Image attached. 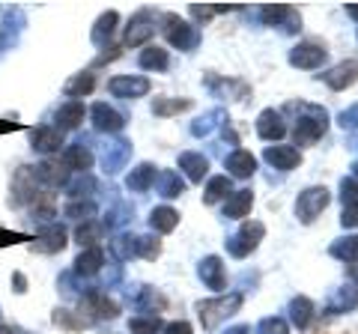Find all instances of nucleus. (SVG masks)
I'll return each mask as SVG.
<instances>
[{
  "mask_svg": "<svg viewBox=\"0 0 358 334\" xmlns=\"http://www.w3.org/2000/svg\"><path fill=\"white\" fill-rule=\"evenodd\" d=\"M305 110V117L296 119V129H293V138H296V147H310L317 143L329 129V114L317 105H299Z\"/></svg>",
  "mask_w": 358,
  "mask_h": 334,
  "instance_id": "obj_1",
  "label": "nucleus"
},
{
  "mask_svg": "<svg viewBox=\"0 0 358 334\" xmlns=\"http://www.w3.org/2000/svg\"><path fill=\"white\" fill-rule=\"evenodd\" d=\"M162 30H164V36L167 42H171L173 48L179 51H194L200 45V30L192 24V21H185V18H179L176 13H167L162 15Z\"/></svg>",
  "mask_w": 358,
  "mask_h": 334,
  "instance_id": "obj_2",
  "label": "nucleus"
},
{
  "mask_svg": "<svg viewBox=\"0 0 358 334\" xmlns=\"http://www.w3.org/2000/svg\"><path fill=\"white\" fill-rule=\"evenodd\" d=\"M242 307V293H230V296H218V298H206V302H197V314L203 328H215L218 322H224L227 317H233Z\"/></svg>",
  "mask_w": 358,
  "mask_h": 334,
  "instance_id": "obj_3",
  "label": "nucleus"
},
{
  "mask_svg": "<svg viewBox=\"0 0 358 334\" xmlns=\"http://www.w3.org/2000/svg\"><path fill=\"white\" fill-rule=\"evenodd\" d=\"M329 203H331L329 188L326 185H310L296 197V218L301 221V224H313V221L329 209Z\"/></svg>",
  "mask_w": 358,
  "mask_h": 334,
  "instance_id": "obj_4",
  "label": "nucleus"
},
{
  "mask_svg": "<svg viewBox=\"0 0 358 334\" xmlns=\"http://www.w3.org/2000/svg\"><path fill=\"white\" fill-rule=\"evenodd\" d=\"M266 236V227L260 224V221H245V224L239 227V233H233V236L224 242L227 245V254L230 257H236V260H242V257H248V254L260 245V239Z\"/></svg>",
  "mask_w": 358,
  "mask_h": 334,
  "instance_id": "obj_5",
  "label": "nucleus"
},
{
  "mask_svg": "<svg viewBox=\"0 0 358 334\" xmlns=\"http://www.w3.org/2000/svg\"><path fill=\"white\" fill-rule=\"evenodd\" d=\"M326 60H329V51L320 42H299L289 51V66H296V69H320Z\"/></svg>",
  "mask_w": 358,
  "mask_h": 334,
  "instance_id": "obj_6",
  "label": "nucleus"
},
{
  "mask_svg": "<svg viewBox=\"0 0 358 334\" xmlns=\"http://www.w3.org/2000/svg\"><path fill=\"white\" fill-rule=\"evenodd\" d=\"M260 18H263V24L281 27L284 33H299V30H301L299 13H296L293 6H287V3H272V6H266L263 13H260Z\"/></svg>",
  "mask_w": 358,
  "mask_h": 334,
  "instance_id": "obj_7",
  "label": "nucleus"
},
{
  "mask_svg": "<svg viewBox=\"0 0 358 334\" xmlns=\"http://www.w3.org/2000/svg\"><path fill=\"white\" fill-rule=\"evenodd\" d=\"M108 90L117 99H141L150 93V78L143 75H117L108 81Z\"/></svg>",
  "mask_w": 358,
  "mask_h": 334,
  "instance_id": "obj_8",
  "label": "nucleus"
},
{
  "mask_svg": "<svg viewBox=\"0 0 358 334\" xmlns=\"http://www.w3.org/2000/svg\"><path fill=\"white\" fill-rule=\"evenodd\" d=\"M197 275H200V281H203L209 289H215V293H221V289L227 286V266H224V260L215 257V254H209V257L200 260Z\"/></svg>",
  "mask_w": 358,
  "mask_h": 334,
  "instance_id": "obj_9",
  "label": "nucleus"
},
{
  "mask_svg": "<svg viewBox=\"0 0 358 334\" xmlns=\"http://www.w3.org/2000/svg\"><path fill=\"white\" fill-rule=\"evenodd\" d=\"M155 33V15L150 9H141L138 15H131L129 27H126V45H143V42H150Z\"/></svg>",
  "mask_w": 358,
  "mask_h": 334,
  "instance_id": "obj_10",
  "label": "nucleus"
},
{
  "mask_svg": "<svg viewBox=\"0 0 358 334\" xmlns=\"http://www.w3.org/2000/svg\"><path fill=\"white\" fill-rule=\"evenodd\" d=\"M257 135L263 140H281L287 135V122H284V114L275 108H266L260 110V117H257Z\"/></svg>",
  "mask_w": 358,
  "mask_h": 334,
  "instance_id": "obj_11",
  "label": "nucleus"
},
{
  "mask_svg": "<svg viewBox=\"0 0 358 334\" xmlns=\"http://www.w3.org/2000/svg\"><path fill=\"white\" fill-rule=\"evenodd\" d=\"M90 119H93L96 131H108V135H117V131L126 129V117H122L120 110H114L110 105H105V102L93 105V110H90Z\"/></svg>",
  "mask_w": 358,
  "mask_h": 334,
  "instance_id": "obj_12",
  "label": "nucleus"
},
{
  "mask_svg": "<svg viewBox=\"0 0 358 334\" xmlns=\"http://www.w3.org/2000/svg\"><path fill=\"white\" fill-rule=\"evenodd\" d=\"M263 159H266V164H272L275 170H296L301 161V152L296 147H287V143H275V147H266Z\"/></svg>",
  "mask_w": 358,
  "mask_h": 334,
  "instance_id": "obj_13",
  "label": "nucleus"
},
{
  "mask_svg": "<svg viewBox=\"0 0 358 334\" xmlns=\"http://www.w3.org/2000/svg\"><path fill=\"white\" fill-rule=\"evenodd\" d=\"M320 78L331 87V90H346V87H352L358 81V63L355 60H343L338 66H331L329 72H322Z\"/></svg>",
  "mask_w": 358,
  "mask_h": 334,
  "instance_id": "obj_14",
  "label": "nucleus"
},
{
  "mask_svg": "<svg viewBox=\"0 0 358 334\" xmlns=\"http://www.w3.org/2000/svg\"><path fill=\"white\" fill-rule=\"evenodd\" d=\"M81 307H87L90 314L99 317V319H114L120 314V307H117L114 298H108L105 293H99V289H87Z\"/></svg>",
  "mask_w": 358,
  "mask_h": 334,
  "instance_id": "obj_15",
  "label": "nucleus"
},
{
  "mask_svg": "<svg viewBox=\"0 0 358 334\" xmlns=\"http://www.w3.org/2000/svg\"><path fill=\"white\" fill-rule=\"evenodd\" d=\"M224 167H227V176H236V180H248V176L257 173V159L248 150H233L227 159H224Z\"/></svg>",
  "mask_w": 358,
  "mask_h": 334,
  "instance_id": "obj_16",
  "label": "nucleus"
},
{
  "mask_svg": "<svg viewBox=\"0 0 358 334\" xmlns=\"http://www.w3.org/2000/svg\"><path fill=\"white\" fill-rule=\"evenodd\" d=\"M254 206V191L251 188H239V191H233L227 200H224V218L227 221H242L245 215L251 212Z\"/></svg>",
  "mask_w": 358,
  "mask_h": 334,
  "instance_id": "obj_17",
  "label": "nucleus"
},
{
  "mask_svg": "<svg viewBox=\"0 0 358 334\" xmlns=\"http://www.w3.org/2000/svg\"><path fill=\"white\" fill-rule=\"evenodd\" d=\"M33 180L39 185H48V188H66L69 182V170L60 167L57 161H42L39 167H33Z\"/></svg>",
  "mask_w": 358,
  "mask_h": 334,
  "instance_id": "obj_18",
  "label": "nucleus"
},
{
  "mask_svg": "<svg viewBox=\"0 0 358 334\" xmlns=\"http://www.w3.org/2000/svg\"><path fill=\"white\" fill-rule=\"evenodd\" d=\"M63 248H66V230L60 224H48L36 236V242H33V251L39 254H57Z\"/></svg>",
  "mask_w": 358,
  "mask_h": 334,
  "instance_id": "obj_19",
  "label": "nucleus"
},
{
  "mask_svg": "<svg viewBox=\"0 0 358 334\" xmlns=\"http://www.w3.org/2000/svg\"><path fill=\"white\" fill-rule=\"evenodd\" d=\"M179 170H185L192 182H203V176L209 173V159L203 152H179Z\"/></svg>",
  "mask_w": 358,
  "mask_h": 334,
  "instance_id": "obj_20",
  "label": "nucleus"
},
{
  "mask_svg": "<svg viewBox=\"0 0 358 334\" xmlns=\"http://www.w3.org/2000/svg\"><path fill=\"white\" fill-rule=\"evenodd\" d=\"M102 266H105V251L93 245V248H84L81 254H78V260H75V275H84V277L99 275V272H102Z\"/></svg>",
  "mask_w": 358,
  "mask_h": 334,
  "instance_id": "obj_21",
  "label": "nucleus"
},
{
  "mask_svg": "<svg viewBox=\"0 0 358 334\" xmlns=\"http://www.w3.org/2000/svg\"><path fill=\"white\" fill-rule=\"evenodd\" d=\"M63 167H69L75 173H87L90 167H93V152L84 143H72V147H66L63 152Z\"/></svg>",
  "mask_w": 358,
  "mask_h": 334,
  "instance_id": "obj_22",
  "label": "nucleus"
},
{
  "mask_svg": "<svg viewBox=\"0 0 358 334\" xmlns=\"http://www.w3.org/2000/svg\"><path fill=\"white\" fill-rule=\"evenodd\" d=\"M30 140H33V150L48 155V152H57V150L63 147V131L51 129V126H39V129L30 135Z\"/></svg>",
  "mask_w": 358,
  "mask_h": 334,
  "instance_id": "obj_23",
  "label": "nucleus"
},
{
  "mask_svg": "<svg viewBox=\"0 0 358 334\" xmlns=\"http://www.w3.org/2000/svg\"><path fill=\"white\" fill-rule=\"evenodd\" d=\"M117 24H120V15L114 13V9H108V13H102V15H99V21H96L93 33H90V39H93V45L105 48L108 42H110V36H114Z\"/></svg>",
  "mask_w": 358,
  "mask_h": 334,
  "instance_id": "obj_24",
  "label": "nucleus"
},
{
  "mask_svg": "<svg viewBox=\"0 0 358 334\" xmlns=\"http://www.w3.org/2000/svg\"><path fill=\"white\" fill-rule=\"evenodd\" d=\"M54 119H57V131H63V129H78V126L84 122V105L75 102V99H69V102H63V105L57 108Z\"/></svg>",
  "mask_w": 358,
  "mask_h": 334,
  "instance_id": "obj_25",
  "label": "nucleus"
},
{
  "mask_svg": "<svg viewBox=\"0 0 358 334\" xmlns=\"http://www.w3.org/2000/svg\"><path fill=\"white\" fill-rule=\"evenodd\" d=\"M155 191H159L162 197H167V200L179 197L185 191V180L176 170H159L155 173Z\"/></svg>",
  "mask_w": 358,
  "mask_h": 334,
  "instance_id": "obj_26",
  "label": "nucleus"
},
{
  "mask_svg": "<svg viewBox=\"0 0 358 334\" xmlns=\"http://www.w3.org/2000/svg\"><path fill=\"white\" fill-rule=\"evenodd\" d=\"M227 119V110L224 108H212V110H206L203 117H197L194 122H192V135L194 138H206V135H212L221 122Z\"/></svg>",
  "mask_w": 358,
  "mask_h": 334,
  "instance_id": "obj_27",
  "label": "nucleus"
},
{
  "mask_svg": "<svg viewBox=\"0 0 358 334\" xmlns=\"http://www.w3.org/2000/svg\"><path fill=\"white\" fill-rule=\"evenodd\" d=\"M129 155H131V143H129V140H117V143H110V147L105 150V159H102L105 170H108V173L122 170V164L129 161Z\"/></svg>",
  "mask_w": 358,
  "mask_h": 334,
  "instance_id": "obj_28",
  "label": "nucleus"
},
{
  "mask_svg": "<svg viewBox=\"0 0 358 334\" xmlns=\"http://www.w3.org/2000/svg\"><path fill=\"white\" fill-rule=\"evenodd\" d=\"M155 173H159V167L150 164V161H141V164L129 173L126 185L131 188V191H147L150 185H155Z\"/></svg>",
  "mask_w": 358,
  "mask_h": 334,
  "instance_id": "obj_29",
  "label": "nucleus"
},
{
  "mask_svg": "<svg viewBox=\"0 0 358 334\" xmlns=\"http://www.w3.org/2000/svg\"><path fill=\"white\" fill-rule=\"evenodd\" d=\"M138 63H141V69H150V72H164L167 66H171V54H167L164 48H159V45H147V48L141 51Z\"/></svg>",
  "mask_w": 358,
  "mask_h": 334,
  "instance_id": "obj_30",
  "label": "nucleus"
},
{
  "mask_svg": "<svg viewBox=\"0 0 358 334\" xmlns=\"http://www.w3.org/2000/svg\"><path fill=\"white\" fill-rule=\"evenodd\" d=\"M96 90V75L93 72H81V75H75V78H69L66 81V87H63V93L69 96V99H84V96H90Z\"/></svg>",
  "mask_w": 358,
  "mask_h": 334,
  "instance_id": "obj_31",
  "label": "nucleus"
},
{
  "mask_svg": "<svg viewBox=\"0 0 358 334\" xmlns=\"http://www.w3.org/2000/svg\"><path fill=\"white\" fill-rule=\"evenodd\" d=\"M176 224H179V212L173 206H155L150 212V227L155 233H171L176 230Z\"/></svg>",
  "mask_w": 358,
  "mask_h": 334,
  "instance_id": "obj_32",
  "label": "nucleus"
},
{
  "mask_svg": "<svg viewBox=\"0 0 358 334\" xmlns=\"http://www.w3.org/2000/svg\"><path fill=\"white\" fill-rule=\"evenodd\" d=\"M233 194V182L230 176H212L206 182V191H203V203L212 206V203H221V200H227Z\"/></svg>",
  "mask_w": 358,
  "mask_h": 334,
  "instance_id": "obj_33",
  "label": "nucleus"
},
{
  "mask_svg": "<svg viewBox=\"0 0 358 334\" xmlns=\"http://www.w3.org/2000/svg\"><path fill=\"white\" fill-rule=\"evenodd\" d=\"M289 319H293L296 328H308L310 319H313V302L308 296H296L289 302Z\"/></svg>",
  "mask_w": 358,
  "mask_h": 334,
  "instance_id": "obj_34",
  "label": "nucleus"
},
{
  "mask_svg": "<svg viewBox=\"0 0 358 334\" xmlns=\"http://www.w3.org/2000/svg\"><path fill=\"white\" fill-rule=\"evenodd\" d=\"M358 307V286H341L334 298L329 302V314H346V310H355Z\"/></svg>",
  "mask_w": 358,
  "mask_h": 334,
  "instance_id": "obj_35",
  "label": "nucleus"
},
{
  "mask_svg": "<svg viewBox=\"0 0 358 334\" xmlns=\"http://www.w3.org/2000/svg\"><path fill=\"white\" fill-rule=\"evenodd\" d=\"M329 254L334 260H343V263H358V236H343V239H334Z\"/></svg>",
  "mask_w": 358,
  "mask_h": 334,
  "instance_id": "obj_36",
  "label": "nucleus"
},
{
  "mask_svg": "<svg viewBox=\"0 0 358 334\" xmlns=\"http://www.w3.org/2000/svg\"><path fill=\"white\" fill-rule=\"evenodd\" d=\"M110 254H114L117 260L138 257V236H134V233H120V236L110 242Z\"/></svg>",
  "mask_w": 358,
  "mask_h": 334,
  "instance_id": "obj_37",
  "label": "nucleus"
},
{
  "mask_svg": "<svg viewBox=\"0 0 358 334\" xmlns=\"http://www.w3.org/2000/svg\"><path fill=\"white\" fill-rule=\"evenodd\" d=\"M96 191V180L90 173H75V180L66 182V194H69L72 200H84Z\"/></svg>",
  "mask_w": 358,
  "mask_h": 334,
  "instance_id": "obj_38",
  "label": "nucleus"
},
{
  "mask_svg": "<svg viewBox=\"0 0 358 334\" xmlns=\"http://www.w3.org/2000/svg\"><path fill=\"white\" fill-rule=\"evenodd\" d=\"M192 108V99H155L152 102V114L155 117H173V114H182V110Z\"/></svg>",
  "mask_w": 358,
  "mask_h": 334,
  "instance_id": "obj_39",
  "label": "nucleus"
},
{
  "mask_svg": "<svg viewBox=\"0 0 358 334\" xmlns=\"http://www.w3.org/2000/svg\"><path fill=\"white\" fill-rule=\"evenodd\" d=\"M63 215L66 218H72V221H93V215H96V203L93 200H72V203H66L63 206Z\"/></svg>",
  "mask_w": 358,
  "mask_h": 334,
  "instance_id": "obj_40",
  "label": "nucleus"
},
{
  "mask_svg": "<svg viewBox=\"0 0 358 334\" xmlns=\"http://www.w3.org/2000/svg\"><path fill=\"white\" fill-rule=\"evenodd\" d=\"M129 328H131L134 334H155V331L162 328V319H159V314H147V317H131Z\"/></svg>",
  "mask_w": 358,
  "mask_h": 334,
  "instance_id": "obj_41",
  "label": "nucleus"
},
{
  "mask_svg": "<svg viewBox=\"0 0 358 334\" xmlns=\"http://www.w3.org/2000/svg\"><path fill=\"white\" fill-rule=\"evenodd\" d=\"M138 254L143 260H155L162 254V242L159 236H138Z\"/></svg>",
  "mask_w": 358,
  "mask_h": 334,
  "instance_id": "obj_42",
  "label": "nucleus"
},
{
  "mask_svg": "<svg viewBox=\"0 0 358 334\" xmlns=\"http://www.w3.org/2000/svg\"><path fill=\"white\" fill-rule=\"evenodd\" d=\"M341 200H343V206H358V180L343 176L341 180Z\"/></svg>",
  "mask_w": 358,
  "mask_h": 334,
  "instance_id": "obj_43",
  "label": "nucleus"
},
{
  "mask_svg": "<svg viewBox=\"0 0 358 334\" xmlns=\"http://www.w3.org/2000/svg\"><path fill=\"white\" fill-rule=\"evenodd\" d=\"M257 334H289V326L281 317H266L260 326H257Z\"/></svg>",
  "mask_w": 358,
  "mask_h": 334,
  "instance_id": "obj_44",
  "label": "nucleus"
},
{
  "mask_svg": "<svg viewBox=\"0 0 358 334\" xmlns=\"http://www.w3.org/2000/svg\"><path fill=\"white\" fill-rule=\"evenodd\" d=\"M54 326H60V328H72V331H78V328H84L87 322H81V319H75V314L72 310H63V307H57L54 310Z\"/></svg>",
  "mask_w": 358,
  "mask_h": 334,
  "instance_id": "obj_45",
  "label": "nucleus"
},
{
  "mask_svg": "<svg viewBox=\"0 0 358 334\" xmlns=\"http://www.w3.org/2000/svg\"><path fill=\"white\" fill-rule=\"evenodd\" d=\"M75 239L81 242V245H87V248H93V242L99 239V224H93V221H87V224H81L75 230Z\"/></svg>",
  "mask_w": 358,
  "mask_h": 334,
  "instance_id": "obj_46",
  "label": "nucleus"
},
{
  "mask_svg": "<svg viewBox=\"0 0 358 334\" xmlns=\"http://www.w3.org/2000/svg\"><path fill=\"white\" fill-rule=\"evenodd\" d=\"M338 122L343 129H358V105H352V108H346V110H341V117H338Z\"/></svg>",
  "mask_w": 358,
  "mask_h": 334,
  "instance_id": "obj_47",
  "label": "nucleus"
},
{
  "mask_svg": "<svg viewBox=\"0 0 358 334\" xmlns=\"http://www.w3.org/2000/svg\"><path fill=\"white\" fill-rule=\"evenodd\" d=\"M341 224H343L346 230H352V227H358V206H343Z\"/></svg>",
  "mask_w": 358,
  "mask_h": 334,
  "instance_id": "obj_48",
  "label": "nucleus"
},
{
  "mask_svg": "<svg viewBox=\"0 0 358 334\" xmlns=\"http://www.w3.org/2000/svg\"><path fill=\"white\" fill-rule=\"evenodd\" d=\"M164 334H192V326L188 322H171V326H164Z\"/></svg>",
  "mask_w": 358,
  "mask_h": 334,
  "instance_id": "obj_49",
  "label": "nucleus"
},
{
  "mask_svg": "<svg viewBox=\"0 0 358 334\" xmlns=\"http://www.w3.org/2000/svg\"><path fill=\"white\" fill-rule=\"evenodd\" d=\"M13 284H15V293H27V277L21 275V272L13 275Z\"/></svg>",
  "mask_w": 358,
  "mask_h": 334,
  "instance_id": "obj_50",
  "label": "nucleus"
},
{
  "mask_svg": "<svg viewBox=\"0 0 358 334\" xmlns=\"http://www.w3.org/2000/svg\"><path fill=\"white\" fill-rule=\"evenodd\" d=\"M51 221L54 218V209H48V206H45V209H33V221Z\"/></svg>",
  "mask_w": 358,
  "mask_h": 334,
  "instance_id": "obj_51",
  "label": "nucleus"
},
{
  "mask_svg": "<svg viewBox=\"0 0 358 334\" xmlns=\"http://www.w3.org/2000/svg\"><path fill=\"white\" fill-rule=\"evenodd\" d=\"M350 277H352V284L358 286V263H350Z\"/></svg>",
  "mask_w": 358,
  "mask_h": 334,
  "instance_id": "obj_52",
  "label": "nucleus"
},
{
  "mask_svg": "<svg viewBox=\"0 0 358 334\" xmlns=\"http://www.w3.org/2000/svg\"><path fill=\"white\" fill-rule=\"evenodd\" d=\"M227 334H251V328L248 326H236V328H230Z\"/></svg>",
  "mask_w": 358,
  "mask_h": 334,
  "instance_id": "obj_53",
  "label": "nucleus"
},
{
  "mask_svg": "<svg viewBox=\"0 0 358 334\" xmlns=\"http://www.w3.org/2000/svg\"><path fill=\"white\" fill-rule=\"evenodd\" d=\"M350 150H358V135H350Z\"/></svg>",
  "mask_w": 358,
  "mask_h": 334,
  "instance_id": "obj_54",
  "label": "nucleus"
},
{
  "mask_svg": "<svg viewBox=\"0 0 358 334\" xmlns=\"http://www.w3.org/2000/svg\"><path fill=\"white\" fill-rule=\"evenodd\" d=\"M352 180H358V159L352 161Z\"/></svg>",
  "mask_w": 358,
  "mask_h": 334,
  "instance_id": "obj_55",
  "label": "nucleus"
},
{
  "mask_svg": "<svg viewBox=\"0 0 358 334\" xmlns=\"http://www.w3.org/2000/svg\"><path fill=\"white\" fill-rule=\"evenodd\" d=\"M346 13H350V15H355V18H358V6H346Z\"/></svg>",
  "mask_w": 358,
  "mask_h": 334,
  "instance_id": "obj_56",
  "label": "nucleus"
}]
</instances>
